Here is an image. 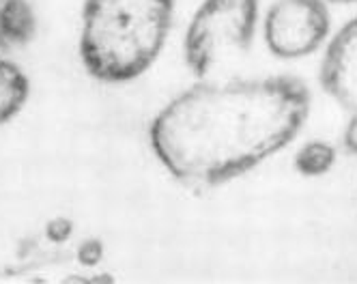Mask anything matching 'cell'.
<instances>
[{"mask_svg": "<svg viewBox=\"0 0 357 284\" xmlns=\"http://www.w3.org/2000/svg\"><path fill=\"white\" fill-rule=\"evenodd\" d=\"M310 91L295 77L200 82L151 123V149L185 188L211 190L257 168L295 140Z\"/></svg>", "mask_w": 357, "mask_h": 284, "instance_id": "obj_1", "label": "cell"}, {"mask_svg": "<svg viewBox=\"0 0 357 284\" xmlns=\"http://www.w3.org/2000/svg\"><path fill=\"white\" fill-rule=\"evenodd\" d=\"M174 0H86L80 57L101 82L142 75L166 43Z\"/></svg>", "mask_w": 357, "mask_h": 284, "instance_id": "obj_2", "label": "cell"}, {"mask_svg": "<svg viewBox=\"0 0 357 284\" xmlns=\"http://www.w3.org/2000/svg\"><path fill=\"white\" fill-rule=\"evenodd\" d=\"M259 22V0H205L194 13L185 41V65L196 77H207L226 57L252 43Z\"/></svg>", "mask_w": 357, "mask_h": 284, "instance_id": "obj_3", "label": "cell"}, {"mask_svg": "<svg viewBox=\"0 0 357 284\" xmlns=\"http://www.w3.org/2000/svg\"><path fill=\"white\" fill-rule=\"evenodd\" d=\"M329 29L327 0H275L265 15L263 35L273 57L297 61L314 54Z\"/></svg>", "mask_w": 357, "mask_h": 284, "instance_id": "obj_4", "label": "cell"}, {"mask_svg": "<svg viewBox=\"0 0 357 284\" xmlns=\"http://www.w3.org/2000/svg\"><path fill=\"white\" fill-rule=\"evenodd\" d=\"M321 84L349 114L344 147L357 153V17L347 22L329 41L321 67Z\"/></svg>", "mask_w": 357, "mask_h": 284, "instance_id": "obj_5", "label": "cell"}, {"mask_svg": "<svg viewBox=\"0 0 357 284\" xmlns=\"http://www.w3.org/2000/svg\"><path fill=\"white\" fill-rule=\"evenodd\" d=\"M35 35V13L29 0H0V50L29 43Z\"/></svg>", "mask_w": 357, "mask_h": 284, "instance_id": "obj_6", "label": "cell"}, {"mask_svg": "<svg viewBox=\"0 0 357 284\" xmlns=\"http://www.w3.org/2000/svg\"><path fill=\"white\" fill-rule=\"evenodd\" d=\"M29 99V77L15 63L0 59V125L9 123Z\"/></svg>", "mask_w": 357, "mask_h": 284, "instance_id": "obj_7", "label": "cell"}, {"mask_svg": "<svg viewBox=\"0 0 357 284\" xmlns=\"http://www.w3.org/2000/svg\"><path fill=\"white\" fill-rule=\"evenodd\" d=\"M338 153L325 140H310L295 153V168L303 177H323L336 164Z\"/></svg>", "mask_w": 357, "mask_h": 284, "instance_id": "obj_8", "label": "cell"}, {"mask_svg": "<svg viewBox=\"0 0 357 284\" xmlns=\"http://www.w3.org/2000/svg\"><path fill=\"white\" fill-rule=\"evenodd\" d=\"M334 3H353V0H334Z\"/></svg>", "mask_w": 357, "mask_h": 284, "instance_id": "obj_9", "label": "cell"}]
</instances>
